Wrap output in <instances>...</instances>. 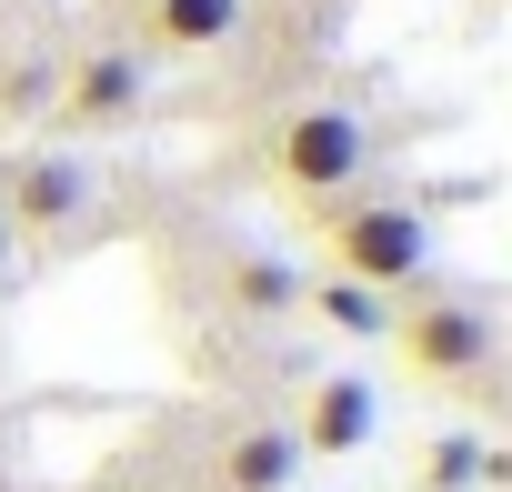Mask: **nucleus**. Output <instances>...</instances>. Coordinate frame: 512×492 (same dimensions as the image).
I'll use <instances>...</instances> for the list:
<instances>
[{
    "label": "nucleus",
    "mask_w": 512,
    "mask_h": 492,
    "mask_svg": "<svg viewBox=\"0 0 512 492\" xmlns=\"http://www.w3.org/2000/svg\"><path fill=\"white\" fill-rule=\"evenodd\" d=\"M302 312H322V322L352 332V342H382V332H392V292H362V282H342V272L302 282Z\"/></svg>",
    "instance_id": "10"
},
{
    "label": "nucleus",
    "mask_w": 512,
    "mask_h": 492,
    "mask_svg": "<svg viewBox=\"0 0 512 492\" xmlns=\"http://www.w3.org/2000/svg\"><path fill=\"white\" fill-rule=\"evenodd\" d=\"M221 302H231L241 322H292V312H302V272H292L282 252H231V262H221Z\"/></svg>",
    "instance_id": "8"
},
{
    "label": "nucleus",
    "mask_w": 512,
    "mask_h": 492,
    "mask_svg": "<svg viewBox=\"0 0 512 492\" xmlns=\"http://www.w3.org/2000/svg\"><path fill=\"white\" fill-rule=\"evenodd\" d=\"M141 101H151V71H141V51H121V41L81 51V61L51 81V111H61L71 131H121V121H141Z\"/></svg>",
    "instance_id": "5"
},
{
    "label": "nucleus",
    "mask_w": 512,
    "mask_h": 492,
    "mask_svg": "<svg viewBox=\"0 0 512 492\" xmlns=\"http://www.w3.org/2000/svg\"><path fill=\"white\" fill-rule=\"evenodd\" d=\"M11 252H21V241H11V221H0V262H11Z\"/></svg>",
    "instance_id": "12"
},
{
    "label": "nucleus",
    "mask_w": 512,
    "mask_h": 492,
    "mask_svg": "<svg viewBox=\"0 0 512 492\" xmlns=\"http://www.w3.org/2000/svg\"><path fill=\"white\" fill-rule=\"evenodd\" d=\"M292 482H302L292 422H241V432L221 442V462H211V492H292Z\"/></svg>",
    "instance_id": "7"
},
{
    "label": "nucleus",
    "mask_w": 512,
    "mask_h": 492,
    "mask_svg": "<svg viewBox=\"0 0 512 492\" xmlns=\"http://www.w3.org/2000/svg\"><path fill=\"white\" fill-rule=\"evenodd\" d=\"M322 252H332L342 282L412 302L432 282V221L392 191H342V201H322Z\"/></svg>",
    "instance_id": "1"
},
{
    "label": "nucleus",
    "mask_w": 512,
    "mask_h": 492,
    "mask_svg": "<svg viewBox=\"0 0 512 492\" xmlns=\"http://www.w3.org/2000/svg\"><path fill=\"white\" fill-rule=\"evenodd\" d=\"M472 482H512V462L482 442V432H442L422 452V492H472Z\"/></svg>",
    "instance_id": "11"
},
{
    "label": "nucleus",
    "mask_w": 512,
    "mask_h": 492,
    "mask_svg": "<svg viewBox=\"0 0 512 492\" xmlns=\"http://www.w3.org/2000/svg\"><path fill=\"white\" fill-rule=\"evenodd\" d=\"M292 492H302V482H292Z\"/></svg>",
    "instance_id": "13"
},
{
    "label": "nucleus",
    "mask_w": 512,
    "mask_h": 492,
    "mask_svg": "<svg viewBox=\"0 0 512 492\" xmlns=\"http://www.w3.org/2000/svg\"><path fill=\"white\" fill-rule=\"evenodd\" d=\"M91 161L81 151H21V161H0V221H11V241H51L91 211Z\"/></svg>",
    "instance_id": "4"
},
{
    "label": "nucleus",
    "mask_w": 512,
    "mask_h": 492,
    "mask_svg": "<svg viewBox=\"0 0 512 492\" xmlns=\"http://www.w3.org/2000/svg\"><path fill=\"white\" fill-rule=\"evenodd\" d=\"M382 342L402 352L412 382L472 392V382L492 372V352H502V322H492V302H472V292H432V302H392V332H382Z\"/></svg>",
    "instance_id": "3"
},
{
    "label": "nucleus",
    "mask_w": 512,
    "mask_h": 492,
    "mask_svg": "<svg viewBox=\"0 0 512 492\" xmlns=\"http://www.w3.org/2000/svg\"><path fill=\"white\" fill-rule=\"evenodd\" d=\"M382 432V392L362 382V372H322L312 392H302V422H292V442H302V462L322 452V462H342V452H362Z\"/></svg>",
    "instance_id": "6"
},
{
    "label": "nucleus",
    "mask_w": 512,
    "mask_h": 492,
    "mask_svg": "<svg viewBox=\"0 0 512 492\" xmlns=\"http://www.w3.org/2000/svg\"><path fill=\"white\" fill-rule=\"evenodd\" d=\"M262 171H272L282 201H312V211H322V201L362 191V171H372V121L342 111V101H302V111H282Z\"/></svg>",
    "instance_id": "2"
},
{
    "label": "nucleus",
    "mask_w": 512,
    "mask_h": 492,
    "mask_svg": "<svg viewBox=\"0 0 512 492\" xmlns=\"http://www.w3.org/2000/svg\"><path fill=\"white\" fill-rule=\"evenodd\" d=\"M241 31V0H141V41L151 51H221Z\"/></svg>",
    "instance_id": "9"
}]
</instances>
